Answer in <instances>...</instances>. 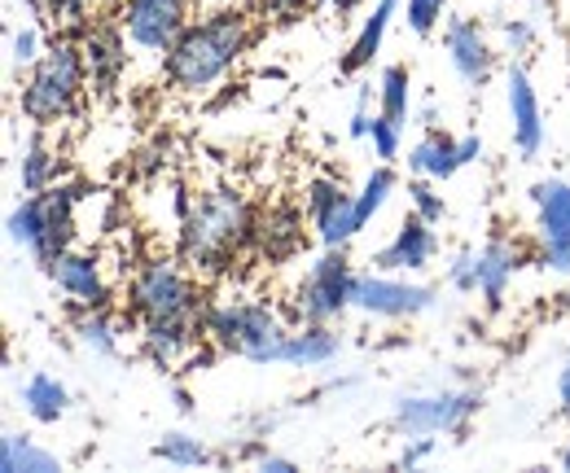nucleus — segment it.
Instances as JSON below:
<instances>
[{"label":"nucleus","instance_id":"nucleus-25","mask_svg":"<svg viewBox=\"0 0 570 473\" xmlns=\"http://www.w3.org/2000/svg\"><path fill=\"white\" fill-rule=\"evenodd\" d=\"M71 334H75V342H79L88 355H97V359H119V351H124V334H119L110 307L79 312L71 325Z\"/></svg>","mask_w":570,"mask_h":473},{"label":"nucleus","instance_id":"nucleus-1","mask_svg":"<svg viewBox=\"0 0 570 473\" xmlns=\"http://www.w3.org/2000/svg\"><path fill=\"white\" fill-rule=\"evenodd\" d=\"M246 246H255V210L237 189H203L180 215V264L194 272H224Z\"/></svg>","mask_w":570,"mask_h":473},{"label":"nucleus","instance_id":"nucleus-2","mask_svg":"<svg viewBox=\"0 0 570 473\" xmlns=\"http://www.w3.org/2000/svg\"><path fill=\"white\" fill-rule=\"evenodd\" d=\"M250 45V22L246 13L237 9H219L203 22H189L185 36L171 45V53L163 58V79L167 88L185 92V97H198L215 88L228 70L242 62Z\"/></svg>","mask_w":570,"mask_h":473},{"label":"nucleus","instance_id":"nucleus-30","mask_svg":"<svg viewBox=\"0 0 570 473\" xmlns=\"http://www.w3.org/2000/svg\"><path fill=\"white\" fill-rule=\"evenodd\" d=\"M154 456H158L163 465H176V470H198V465H212L215 461V452L203 443V438L180 434V430L163 434V438L154 443Z\"/></svg>","mask_w":570,"mask_h":473},{"label":"nucleus","instance_id":"nucleus-43","mask_svg":"<svg viewBox=\"0 0 570 473\" xmlns=\"http://www.w3.org/2000/svg\"><path fill=\"white\" fill-rule=\"evenodd\" d=\"M562 470H570V438H567V447H562Z\"/></svg>","mask_w":570,"mask_h":473},{"label":"nucleus","instance_id":"nucleus-20","mask_svg":"<svg viewBox=\"0 0 570 473\" xmlns=\"http://www.w3.org/2000/svg\"><path fill=\"white\" fill-rule=\"evenodd\" d=\"M518 272H522V250H518L513 242L492 237V242L479 250V294H483L488 307H500V303H504V294H509V285H513Z\"/></svg>","mask_w":570,"mask_h":473},{"label":"nucleus","instance_id":"nucleus-34","mask_svg":"<svg viewBox=\"0 0 570 473\" xmlns=\"http://www.w3.org/2000/svg\"><path fill=\"white\" fill-rule=\"evenodd\" d=\"M49 45L40 40V31L31 27V22H22L18 31H13V45H9V58H13V67L18 70H27V67H36L40 62V53H45Z\"/></svg>","mask_w":570,"mask_h":473},{"label":"nucleus","instance_id":"nucleus-6","mask_svg":"<svg viewBox=\"0 0 570 473\" xmlns=\"http://www.w3.org/2000/svg\"><path fill=\"white\" fill-rule=\"evenodd\" d=\"M128 312L137 321H194L207 325V303L194 276L176 259H149L128 280Z\"/></svg>","mask_w":570,"mask_h":473},{"label":"nucleus","instance_id":"nucleus-16","mask_svg":"<svg viewBox=\"0 0 570 473\" xmlns=\"http://www.w3.org/2000/svg\"><path fill=\"white\" fill-rule=\"evenodd\" d=\"M439 255V237H434V224L422 215H404L395 237L373 255V268L377 272H400V276H413V272H426Z\"/></svg>","mask_w":570,"mask_h":473},{"label":"nucleus","instance_id":"nucleus-9","mask_svg":"<svg viewBox=\"0 0 570 473\" xmlns=\"http://www.w3.org/2000/svg\"><path fill=\"white\" fill-rule=\"evenodd\" d=\"M479 391H430V395H404L395 412H391V425L400 434H456L474 412H479Z\"/></svg>","mask_w":570,"mask_h":473},{"label":"nucleus","instance_id":"nucleus-12","mask_svg":"<svg viewBox=\"0 0 570 473\" xmlns=\"http://www.w3.org/2000/svg\"><path fill=\"white\" fill-rule=\"evenodd\" d=\"M128 45H132V40H128V31H124V22H119L115 9H110L106 18H92L88 31L79 36L88 83H92L101 97H110V92L124 83V75H128Z\"/></svg>","mask_w":570,"mask_h":473},{"label":"nucleus","instance_id":"nucleus-15","mask_svg":"<svg viewBox=\"0 0 570 473\" xmlns=\"http://www.w3.org/2000/svg\"><path fill=\"white\" fill-rule=\"evenodd\" d=\"M443 53H448L452 75L465 88H488V79L497 75V53H492V45H488V36H483V27L474 18H448Z\"/></svg>","mask_w":570,"mask_h":473},{"label":"nucleus","instance_id":"nucleus-38","mask_svg":"<svg viewBox=\"0 0 570 473\" xmlns=\"http://www.w3.org/2000/svg\"><path fill=\"white\" fill-rule=\"evenodd\" d=\"M500 36H504V45H509V53H527L531 49V40H535V31L522 22V18H513V22H504L500 27Z\"/></svg>","mask_w":570,"mask_h":473},{"label":"nucleus","instance_id":"nucleus-39","mask_svg":"<svg viewBox=\"0 0 570 473\" xmlns=\"http://www.w3.org/2000/svg\"><path fill=\"white\" fill-rule=\"evenodd\" d=\"M312 0H264V9L273 13V18H294V13H303Z\"/></svg>","mask_w":570,"mask_h":473},{"label":"nucleus","instance_id":"nucleus-29","mask_svg":"<svg viewBox=\"0 0 570 473\" xmlns=\"http://www.w3.org/2000/svg\"><path fill=\"white\" fill-rule=\"evenodd\" d=\"M18 185H22V194H45L49 185H58V154L40 136H31L18 158Z\"/></svg>","mask_w":570,"mask_h":473},{"label":"nucleus","instance_id":"nucleus-23","mask_svg":"<svg viewBox=\"0 0 570 473\" xmlns=\"http://www.w3.org/2000/svg\"><path fill=\"white\" fill-rule=\"evenodd\" d=\"M395 9H400V0H377V4H373V13L364 18L360 36L352 40V49H347V58H343V67H338L343 75H360V70L382 53V40H386V31H391Z\"/></svg>","mask_w":570,"mask_h":473},{"label":"nucleus","instance_id":"nucleus-13","mask_svg":"<svg viewBox=\"0 0 570 473\" xmlns=\"http://www.w3.org/2000/svg\"><path fill=\"white\" fill-rule=\"evenodd\" d=\"M307 215H312V228H316L321 246H330V250H347V242L364 228L356 210V194H347L330 176L307 185Z\"/></svg>","mask_w":570,"mask_h":473},{"label":"nucleus","instance_id":"nucleus-36","mask_svg":"<svg viewBox=\"0 0 570 473\" xmlns=\"http://www.w3.org/2000/svg\"><path fill=\"white\" fill-rule=\"evenodd\" d=\"M443 9H448V0H409V31L413 36H430L439 22H443Z\"/></svg>","mask_w":570,"mask_h":473},{"label":"nucleus","instance_id":"nucleus-33","mask_svg":"<svg viewBox=\"0 0 570 473\" xmlns=\"http://www.w3.org/2000/svg\"><path fill=\"white\" fill-rule=\"evenodd\" d=\"M368 140H373V154H377L382 162H395L400 149H404V128L377 110V115H373V128H368Z\"/></svg>","mask_w":570,"mask_h":473},{"label":"nucleus","instance_id":"nucleus-4","mask_svg":"<svg viewBox=\"0 0 570 473\" xmlns=\"http://www.w3.org/2000/svg\"><path fill=\"white\" fill-rule=\"evenodd\" d=\"M83 203L79 185H49L45 194H27L9 210V242L22 246L40 268L49 272L75 242V206Z\"/></svg>","mask_w":570,"mask_h":473},{"label":"nucleus","instance_id":"nucleus-35","mask_svg":"<svg viewBox=\"0 0 570 473\" xmlns=\"http://www.w3.org/2000/svg\"><path fill=\"white\" fill-rule=\"evenodd\" d=\"M448 285L461 294H479V250H456L448 264Z\"/></svg>","mask_w":570,"mask_h":473},{"label":"nucleus","instance_id":"nucleus-28","mask_svg":"<svg viewBox=\"0 0 570 473\" xmlns=\"http://www.w3.org/2000/svg\"><path fill=\"white\" fill-rule=\"evenodd\" d=\"M377 110L386 119H395L400 128L413 119V75H409V67H400V62L382 67V75H377Z\"/></svg>","mask_w":570,"mask_h":473},{"label":"nucleus","instance_id":"nucleus-8","mask_svg":"<svg viewBox=\"0 0 570 473\" xmlns=\"http://www.w3.org/2000/svg\"><path fill=\"white\" fill-rule=\"evenodd\" d=\"M439 303V289L422 285V280H409L400 272H356L352 280V312L364 316H377V321H413V316H426Z\"/></svg>","mask_w":570,"mask_h":473},{"label":"nucleus","instance_id":"nucleus-5","mask_svg":"<svg viewBox=\"0 0 570 473\" xmlns=\"http://www.w3.org/2000/svg\"><path fill=\"white\" fill-rule=\"evenodd\" d=\"M207 338L246 364H277L289 338L285 321L268 303H215L207 307Z\"/></svg>","mask_w":570,"mask_h":473},{"label":"nucleus","instance_id":"nucleus-41","mask_svg":"<svg viewBox=\"0 0 570 473\" xmlns=\"http://www.w3.org/2000/svg\"><path fill=\"white\" fill-rule=\"evenodd\" d=\"M255 465H259L264 473H268V470H273V473H294V461H285V456H273V452H264Z\"/></svg>","mask_w":570,"mask_h":473},{"label":"nucleus","instance_id":"nucleus-37","mask_svg":"<svg viewBox=\"0 0 570 473\" xmlns=\"http://www.w3.org/2000/svg\"><path fill=\"white\" fill-rule=\"evenodd\" d=\"M434 447H439V438H434V434H413L395 465H400V470H417V465H426L430 456H434Z\"/></svg>","mask_w":570,"mask_h":473},{"label":"nucleus","instance_id":"nucleus-11","mask_svg":"<svg viewBox=\"0 0 570 473\" xmlns=\"http://www.w3.org/2000/svg\"><path fill=\"white\" fill-rule=\"evenodd\" d=\"M535 206V237H540V268L570 276V180H535L531 185Z\"/></svg>","mask_w":570,"mask_h":473},{"label":"nucleus","instance_id":"nucleus-32","mask_svg":"<svg viewBox=\"0 0 570 473\" xmlns=\"http://www.w3.org/2000/svg\"><path fill=\"white\" fill-rule=\"evenodd\" d=\"M409 206H413V215H422L430 224H439V219L448 215L443 194L434 189V180H426V176H413V180H409Z\"/></svg>","mask_w":570,"mask_h":473},{"label":"nucleus","instance_id":"nucleus-31","mask_svg":"<svg viewBox=\"0 0 570 473\" xmlns=\"http://www.w3.org/2000/svg\"><path fill=\"white\" fill-rule=\"evenodd\" d=\"M400 189V176L391 171V162H382V167H373L368 176H364V185H360L356 194V210H360V224H368L382 206L391 203V194Z\"/></svg>","mask_w":570,"mask_h":473},{"label":"nucleus","instance_id":"nucleus-27","mask_svg":"<svg viewBox=\"0 0 570 473\" xmlns=\"http://www.w3.org/2000/svg\"><path fill=\"white\" fill-rule=\"evenodd\" d=\"M0 473H62V461L27 434H4L0 438Z\"/></svg>","mask_w":570,"mask_h":473},{"label":"nucleus","instance_id":"nucleus-10","mask_svg":"<svg viewBox=\"0 0 570 473\" xmlns=\"http://www.w3.org/2000/svg\"><path fill=\"white\" fill-rule=\"evenodd\" d=\"M132 49H141L149 58H167L171 45L185 36L189 27V13H185V0H119L115 4Z\"/></svg>","mask_w":570,"mask_h":473},{"label":"nucleus","instance_id":"nucleus-24","mask_svg":"<svg viewBox=\"0 0 570 473\" xmlns=\"http://www.w3.org/2000/svg\"><path fill=\"white\" fill-rule=\"evenodd\" d=\"M22 407H27V416L40 421V425H58V421L71 412V391H67L53 373H31V377L22 382Z\"/></svg>","mask_w":570,"mask_h":473},{"label":"nucleus","instance_id":"nucleus-26","mask_svg":"<svg viewBox=\"0 0 570 473\" xmlns=\"http://www.w3.org/2000/svg\"><path fill=\"white\" fill-rule=\"evenodd\" d=\"M36 18H49L53 22V36H83L88 31V22H92V13L101 9V4H110V0H22Z\"/></svg>","mask_w":570,"mask_h":473},{"label":"nucleus","instance_id":"nucleus-42","mask_svg":"<svg viewBox=\"0 0 570 473\" xmlns=\"http://www.w3.org/2000/svg\"><path fill=\"white\" fill-rule=\"evenodd\" d=\"M325 4H330V9L338 13V22H343L347 13H356V9H360V4H364V0H325Z\"/></svg>","mask_w":570,"mask_h":473},{"label":"nucleus","instance_id":"nucleus-18","mask_svg":"<svg viewBox=\"0 0 570 473\" xmlns=\"http://www.w3.org/2000/svg\"><path fill=\"white\" fill-rule=\"evenodd\" d=\"M203 338H207V325H194V321H141V351L158 368H176L180 359H189Z\"/></svg>","mask_w":570,"mask_h":473},{"label":"nucleus","instance_id":"nucleus-44","mask_svg":"<svg viewBox=\"0 0 570 473\" xmlns=\"http://www.w3.org/2000/svg\"><path fill=\"white\" fill-rule=\"evenodd\" d=\"M110 4H119V0H110Z\"/></svg>","mask_w":570,"mask_h":473},{"label":"nucleus","instance_id":"nucleus-14","mask_svg":"<svg viewBox=\"0 0 570 473\" xmlns=\"http://www.w3.org/2000/svg\"><path fill=\"white\" fill-rule=\"evenodd\" d=\"M504 101H509V132H513L518 158H527V162L540 158V149H544V106H540V92H535L522 62H509V70H504Z\"/></svg>","mask_w":570,"mask_h":473},{"label":"nucleus","instance_id":"nucleus-3","mask_svg":"<svg viewBox=\"0 0 570 473\" xmlns=\"http://www.w3.org/2000/svg\"><path fill=\"white\" fill-rule=\"evenodd\" d=\"M83 88H88V67H83L79 40L75 36H53L49 49L40 53V62L27 67L22 92H18V110L36 128H53V124H62L71 115Z\"/></svg>","mask_w":570,"mask_h":473},{"label":"nucleus","instance_id":"nucleus-21","mask_svg":"<svg viewBox=\"0 0 570 473\" xmlns=\"http://www.w3.org/2000/svg\"><path fill=\"white\" fill-rule=\"evenodd\" d=\"M255 246H259L273 264L294 259V255L303 250V215H298L294 206H277V210L259 215V219H255Z\"/></svg>","mask_w":570,"mask_h":473},{"label":"nucleus","instance_id":"nucleus-17","mask_svg":"<svg viewBox=\"0 0 570 473\" xmlns=\"http://www.w3.org/2000/svg\"><path fill=\"white\" fill-rule=\"evenodd\" d=\"M53 285L58 294L71 303L75 312H92V307H110V285H106V272H101V259L92 250H67L53 268Z\"/></svg>","mask_w":570,"mask_h":473},{"label":"nucleus","instance_id":"nucleus-7","mask_svg":"<svg viewBox=\"0 0 570 473\" xmlns=\"http://www.w3.org/2000/svg\"><path fill=\"white\" fill-rule=\"evenodd\" d=\"M352 280L356 268L347 259V250H330L303 272L298 289H294V321L298 325H334L352 312Z\"/></svg>","mask_w":570,"mask_h":473},{"label":"nucleus","instance_id":"nucleus-22","mask_svg":"<svg viewBox=\"0 0 570 473\" xmlns=\"http://www.w3.org/2000/svg\"><path fill=\"white\" fill-rule=\"evenodd\" d=\"M338 351H343V338L330 325H303V329H289L277 364H285V368H321Z\"/></svg>","mask_w":570,"mask_h":473},{"label":"nucleus","instance_id":"nucleus-40","mask_svg":"<svg viewBox=\"0 0 570 473\" xmlns=\"http://www.w3.org/2000/svg\"><path fill=\"white\" fill-rule=\"evenodd\" d=\"M558 407L570 416V355H567V364H562V373H558Z\"/></svg>","mask_w":570,"mask_h":473},{"label":"nucleus","instance_id":"nucleus-19","mask_svg":"<svg viewBox=\"0 0 570 473\" xmlns=\"http://www.w3.org/2000/svg\"><path fill=\"white\" fill-rule=\"evenodd\" d=\"M461 167H465L461 136H448V132H439V128H430V132L409 149V171H413V176H426L434 185L452 180Z\"/></svg>","mask_w":570,"mask_h":473}]
</instances>
